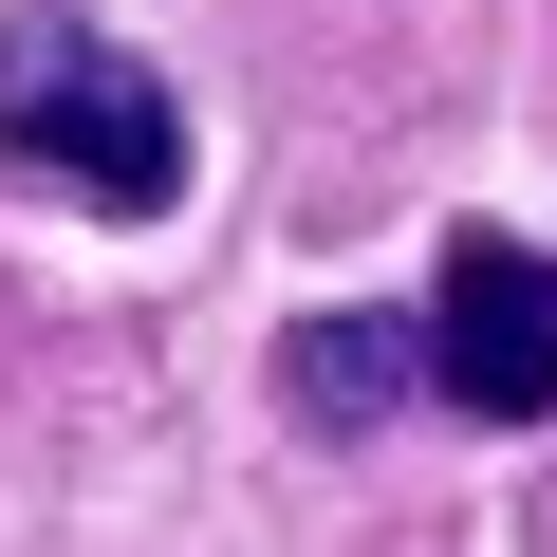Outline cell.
I'll return each instance as SVG.
<instances>
[{
	"instance_id": "6da1fadb",
	"label": "cell",
	"mask_w": 557,
	"mask_h": 557,
	"mask_svg": "<svg viewBox=\"0 0 557 557\" xmlns=\"http://www.w3.org/2000/svg\"><path fill=\"white\" fill-rule=\"evenodd\" d=\"M0 168L94 205V223H168L186 205V94L94 20H0Z\"/></svg>"
},
{
	"instance_id": "3957f363",
	"label": "cell",
	"mask_w": 557,
	"mask_h": 557,
	"mask_svg": "<svg viewBox=\"0 0 557 557\" xmlns=\"http://www.w3.org/2000/svg\"><path fill=\"white\" fill-rule=\"evenodd\" d=\"M409 391V317H317L298 354H278V409H298V428H372Z\"/></svg>"
},
{
	"instance_id": "7a4b0ae2",
	"label": "cell",
	"mask_w": 557,
	"mask_h": 557,
	"mask_svg": "<svg viewBox=\"0 0 557 557\" xmlns=\"http://www.w3.org/2000/svg\"><path fill=\"white\" fill-rule=\"evenodd\" d=\"M409 372H428L446 409H483V428H539V409H557V242H502V223H465V242L428 260Z\"/></svg>"
}]
</instances>
